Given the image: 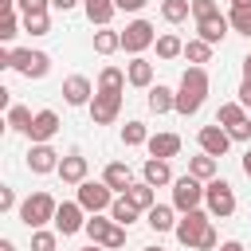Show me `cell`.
<instances>
[{
	"mask_svg": "<svg viewBox=\"0 0 251 251\" xmlns=\"http://www.w3.org/2000/svg\"><path fill=\"white\" fill-rule=\"evenodd\" d=\"M75 200H78V204H82L90 216H98V212H110V204H114L118 196H114V188H110L106 180H82Z\"/></svg>",
	"mask_w": 251,
	"mask_h": 251,
	"instance_id": "8992f818",
	"label": "cell"
},
{
	"mask_svg": "<svg viewBox=\"0 0 251 251\" xmlns=\"http://www.w3.org/2000/svg\"><path fill=\"white\" fill-rule=\"evenodd\" d=\"M137 216H141V212L129 204V196H118V200L110 204V220H114V224H122V227H129Z\"/></svg>",
	"mask_w": 251,
	"mask_h": 251,
	"instance_id": "484cf974",
	"label": "cell"
},
{
	"mask_svg": "<svg viewBox=\"0 0 251 251\" xmlns=\"http://www.w3.org/2000/svg\"><path fill=\"white\" fill-rule=\"evenodd\" d=\"M55 133H59V114H55V110H39L35 122H31V129H27L31 145H51Z\"/></svg>",
	"mask_w": 251,
	"mask_h": 251,
	"instance_id": "4fadbf2b",
	"label": "cell"
},
{
	"mask_svg": "<svg viewBox=\"0 0 251 251\" xmlns=\"http://www.w3.org/2000/svg\"><path fill=\"white\" fill-rule=\"evenodd\" d=\"M59 161H63V157H59L51 145H31V149H27V169L39 173V176H43V173H59Z\"/></svg>",
	"mask_w": 251,
	"mask_h": 251,
	"instance_id": "5bb4252c",
	"label": "cell"
},
{
	"mask_svg": "<svg viewBox=\"0 0 251 251\" xmlns=\"http://www.w3.org/2000/svg\"><path fill=\"white\" fill-rule=\"evenodd\" d=\"M118 47H122V31H110V27L94 31V51L98 55H114Z\"/></svg>",
	"mask_w": 251,
	"mask_h": 251,
	"instance_id": "f546056e",
	"label": "cell"
},
{
	"mask_svg": "<svg viewBox=\"0 0 251 251\" xmlns=\"http://www.w3.org/2000/svg\"><path fill=\"white\" fill-rule=\"evenodd\" d=\"M102 247H106V251H118V247H126V227H122V224H114V227H110V235L102 239Z\"/></svg>",
	"mask_w": 251,
	"mask_h": 251,
	"instance_id": "60d3db41",
	"label": "cell"
},
{
	"mask_svg": "<svg viewBox=\"0 0 251 251\" xmlns=\"http://www.w3.org/2000/svg\"><path fill=\"white\" fill-rule=\"evenodd\" d=\"M102 180H106L114 192H126V188L133 184V173H129V165H122V161H110V165H106V173H102Z\"/></svg>",
	"mask_w": 251,
	"mask_h": 251,
	"instance_id": "603a6c76",
	"label": "cell"
},
{
	"mask_svg": "<svg viewBox=\"0 0 251 251\" xmlns=\"http://www.w3.org/2000/svg\"><path fill=\"white\" fill-rule=\"evenodd\" d=\"M227 24H231V31H239V35L251 39V8H231Z\"/></svg>",
	"mask_w": 251,
	"mask_h": 251,
	"instance_id": "d590c367",
	"label": "cell"
},
{
	"mask_svg": "<svg viewBox=\"0 0 251 251\" xmlns=\"http://www.w3.org/2000/svg\"><path fill=\"white\" fill-rule=\"evenodd\" d=\"M208 227H212V220H208V212H200V208H196V212H184V216L176 220V231H173V235H176V243H180V247H188V251H196Z\"/></svg>",
	"mask_w": 251,
	"mask_h": 251,
	"instance_id": "5b68a950",
	"label": "cell"
},
{
	"mask_svg": "<svg viewBox=\"0 0 251 251\" xmlns=\"http://www.w3.org/2000/svg\"><path fill=\"white\" fill-rule=\"evenodd\" d=\"M192 16H196V24L200 20H212V16H220V4L216 0H192Z\"/></svg>",
	"mask_w": 251,
	"mask_h": 251,
	"instance_id": "ab89813d",
	"label": "cell"
},
{
	"mask_svg": "<svg viewBox=\"0 0 251 251\" xmlns=\"http://www.w3.org/2000/svg\"><path fill=\"white\" fill-rule=\"evenodd\" d=\"M161 16L169 24H184L192 16V0H161Z\"/></svg>",
	"mask_w": 251,
	"mask_h": 251,
	"instance_id": "4316f807",
	"label": "cell"
},
{
	"mask_svg": "<svg viewBox=\"0 0 251 251\" xmlns=\"http://www.w3.org/2000/svg\"><path fill=\"white\" fill-rule=\"evenodd\" d=\"M78 0H51V8H59V12H71Z\"/></svg>",
	"mask_w": 251,
	"mask_h": 251,
	"instance_id": "7dc6e473",
	"label": "cell"
},
{
	"mask_svg": "<svg viewBox=\"0 0 251 251\" xmlns=\"http://www.w3.org/2000/svg\"><path fill=\"white\" fill-rule=\"evenodd\" d=\"M184 59H188L192 67H204V63L212 59V43H204V39H188V43H184Z\"/></svg>",
	"mask_w": 251,
	"mask_h": 251,
	"instance_id": "1f68e13d",
	"label": "cell"
},
{
	"mask_svg": "<svg viewBox=\"0 0 251 251\" xmlns=\"http://www.w3.org/2000/svg\"><path fill=\"white\" fill-rule=\"evenodd\" d=\"M196 141H200V153H208V157H224L231 149V137H227L224 126H200Z\"/></svg>",
	"mask_w": 251,
	"mask_h": 251,
	"instance_id": "7c38bea8",
	"label": "cell"
},
{
	"mask_svg": "<svg viewBox=\"0 0 251 251\" xmlns=\"http://www.w3.org/2000/svg\"><path fill=\"white\" fill-rule=\"evenodd\" d=\"M114 4H118V12H141L149 0H114Z\"/></svg>",
	"mask_w": 251,
	"mask_h": 251,
	"instance_id": "f6af8a7d",
	"label": "cell"
},
{
	"mask_svg": "<svg viewBox=\"0 0 251 251\" xmlns=\"http://www.w3.org/2000/svg\"><path fill=\"white\" fill-rule=\"evenodd\" d=\"M227 31H231L227 16H212V20H200V24H196V39H204V43H212V47H216Z\"/></svg>",
	"mask_w": 251,
	"mask_h": 251,
	"instance_id": "ac0fdd59",
	"label": "cell"
},
{
	"mask_svg": "<svg viewBox=\"0 0 251 251\" xmlns=\"http://www.w3.org/2000/svg\"><path fill=\"white\" fill-rule=\"evenodd\" d=\"M220 251H243V243L239 239H227V243H220Z\"/></svg>",
	"mask_w": 251,
	"mask_h": 251,
	"instance_id": "c3c4849f",
	"label": "cell"
},
{
	"mask_svg": "<svg viewBox=\"0 0 251 251\" xmlns=\"http://www.w3.org/2000/svg\"><path fill=\"white\" fill-rule=\"evenodd\" d=\"M55 231H59V235L86 231V208H82L78 200H63L59 212H55Z\"/></svg>",
	"mask_w": 251,
	"mask_h": 251,
	"instance_id": "9c48e42d",
	"label": "cell"
},
{
	"mask_svg": "<svg viewBox=\"0 0 251 251\" xmlns=\"http://www.w3.org/2000/svg\"><path fill=\"white\" fill-rule=\"evenodd\" d=\"M94 94H98V90L90 86L86 75H67V78H63V102H67V106H90Z\"/></svg>",
	"mask_w": 251,
	"mask_h": 251,
	"instance_id": "8fae6325",
	"label": "cell"
},
{
	"mask_svg": "<svg viewBox=\"0 0 251 251\" xmlns=\"http://www.w3.org/2000/svg\"><path fill=\"white\" fill-rule=\"evenodd\" d=\"M239 122H247L243 106H239V102H224V106H220V114H216V126H224V129H235Z\"/></svg>",
	"mask_w": 251,
	"mask_h": 251,
	"instance_id": "83f0119b",
	"label": "cell"
},
{
	"mask_svg": "<svg viewBox=\"0 0 251 251\" xmlns=\"http://www.w3.org/2000/svg\"><path fill=\"white\" fill-rule=\"evenodd\" d=\"M31 122H35V114H31L27 106H12V110H8V129L27 133V129H31Z\"/></svg>",
	"mask_w": 251,
	"mask_h": 251,
	"instance_id": "836d02e7",
	"label": "cell"
},
{
	"mask_svg": "<svg viewBox=\"0 0 251 251\" xmlns=\"http://www.w3.org/2000/svg\"><path fill=\"white\" fill-rule=\"evenodd\" d=\"M118 114H122V94H114V90H98L94 102H90V122H94V126H110Z\"/></svg>",
	"mask_w": 251,
	"mask_h": 251,
	"instance_id": "30bf717a",
	"label": "cell"
},
{
	"mask_svg": "<svg viewBox=\"0 0 251 251\" xmlns=\"http://www.w3.org/2000/svg\"><path fill=\"white\" fill-rule=\"evenodd\" d=\"M122 196H129V204H133L137 212H149V208L157 204V192H153V184H145V180H133Z\"/></svg>",
	"mask_w": 251,
	"mask_h": 251,
	"instance_id": "7402d4cb",
	"label": "cell"
},
{
	"mask_svg": "<svg viewBox=\"0 0 251 251\" xmlns=\"http://www.w3.org/2000/svg\"><path fill=\"white\" fill-rule=\"evenodd\" d=\"M82 12H86V20H90L94 27H110L118 4H114V0H82Z\"/></svg>",
	"mask_w": 251,
	"mask_h": 251,
	"instance_id": "d6986e66",
	"label": "cell"
},
{
	"mask_svg": "<svg viewBox=\"0 0 251 251\" xmlns=\"http://www.w3.org/2000/svg\"><path fill=\"white\" fill-rule=\"evenodd\" d=\"M141 180H145V184H153V188H161V184H173L176 176H173L169 161H161V157H149V161L141 165Z\"/></svg>",
	"mask_w": 251,
	"mask_h": 251,
	"instance_id": "e0dca14e",
	"label": "cell"
},
{
	"mask_svg": "<svg viewBox=\"0 0 251 251\" xmlns=\"http://www.w3.org/2000/svg\"><path fill=\"white\" fill-rule=\"evenodd\" d=\"M12 71H20L24 78H43V75L51 71V55H47V51H31V47H24V51L12 55Z\"/></svg>",
	"mask_w": 251,
	"mask_h": 251,
	"instance_id": "ba28073f",
	"label": "cell"
},
{
	"mask_svg": "<svg viewBox=\"0 0 251 251\" xmlns=\"http://www.w3.org/2000/svg\"><path fill=\"white\" fill-rule=\"evenodd\" d=\"M149 110L153 114H169V110H176V90H169V86H149Z\"/></svg>",
	"mask_w": 251,
	"mask_h": 251,
	"instance_id": "cb8c5ba5",
	"label": "cell"
},
{
	"mask_svg": "<svg viewBox=\"0 0 251 251\" xmlns=\"http://www.w3.org/2000/svg\"><path fill=\"white\" fill-rule=\"evenodd\" d=\"M204 204H208V216H216V220H227L231 212H235V188L227 184V180H208L204 184Z\"/></svg>",
	"mask_w": 251,
	"mask_h": 251,
	"instance_id": "277c9868",
	"label": "cell"
},
{
	"mask_svg": "<svg viewBox=\"0 0 251 251\" xmlns=\"http://www.w3.org/2000/svg\"><path fill=\"white\" fill-rule=\"evenodd\" d=\"M200 204H204V180H196L192 173L176 176L173 180V208L184 216V212H196Z\"/></svg>",
	"mask_w": 251,
	"mask_h": 251,
	"instance_id": "3957f363",
	"label": "cell"
},
{
	"mask_svg": "<svg viewBox=\"0 0 251 251\" xmlns=\"http://www.w3.org/2000/svg\"><path fill=\"white\" fill-rule=\"evenodd\" d=\"M239 106H251V82H239Z\"/></svg>",
	"mask_w": 251,
	"mask_h": 251,
	"instance_id": "bcb514c9",
	"label": "cell"
},
{
	"mask_svg": "<svg viewBox=\"0 0 251 251\" xmlns=\"http://www.w3.org/2000/svg\"><path fill=\"white\" fill-rule=\"evenodd\" d=\"M59 180L63 184H82L86 180V157L82 153H67L59 161Z\"/></svg>",
	"mask_w": 251,
	"mask_h": 251,
	"instance_id": "2e32d148",
	"label": "cell"
},
{
	"mask_svg": "<svg viewBox=\"0 0 251 251\" xmlns=\"http://www.w3.org/2000/svg\"><path fill=\"white\" fill-rule=\"evenodd\" d=\"M227 137H231V141H251V118H247V122H239L235 129H227Z\"/></svg>",
	"mask_w": 251,
	"mask_h": 251,
	"instance_id": "7bdbcfd3",
	"label": "cell"
},
{
	"mask_svg": "<svg viewBox=\"0 0 251 251\" xmlns=\"http://www.w3.org/2000/svg\"><path fill=\"white\" fill-rule=\"evenodd\" d=\"M51 0H16V12L20 16H35V12H47Z\"/></svg>",
	"mask_w": 251,
	"mask_h": 251,
	"instance_id": "b9f144b4",
	"label": "cell"
},
{
	"mask_svg": "<svg viewBox=\"0 0 251 251\" xmlns=\"http://www.w3.org/2000/svg\"><path fill=\"white\" fill-rule=\"evenodd\" d=\"M243 82H251V55H243Z\"/></svg>",
	"mask_w": 251,
	"mask_h": 251,
	"instance_id": "681fc988",
	"label": "cell"
},
{
	"mask_svg": "<svg viewBox=\"0 0 251 251\" xmlns=\"http://www.w3.org/2000/svg\"><path fill=\"white\" fill-rule=\"evenodd\" d=\"M78 251H106V247H98V243H90V247H78Z\"/></svg>",
	"mask_w": 251,
	"mask_h": 251,
	"instance_id": "db71d44e",
	"label": "cell"
},
{
	"mask_svg": "<svg viewBox=\"0 0 251 251\" xmlns=\"http://www.w3.org/2000/svg\"><path fill=\"white\" fill-rule=\"evenodd\" d=\"M24 31H31V35H47V31H51V16H47V12L24 16Z\"/></svg>",
	"mask_w": 251,
	"mask_h": 251,
	"instance_id": "8d00e7d4",
	"label": "cell"
},
{
	"mask_svg": "<svg viewBox=\"0 0 251 251\" xmlns=\"http://www.w3.org/2000/svg\"><path fill=\"white\" fill-rule=\"evenodd\" d=\"M126 78H129V86H141V90H149V86H153V63H149L145 55L129 59V67H126Z\"/></svg>",
	"mask_w": 251,
	"mask_h": 251,
	"instance_id": "ffe728a7",
	"label": "cell"
},
{
	"mask_svg": "<svg viewBox=\"0 0 251 251\" xmlns=\"http://www.w3.org/2000/svg\"><path fill=\"white\" fill-rule=\"evenodd\" d=\"M145 149H149V157L169 161V157H176V153H180V137H176V133H153Z\"/></svg>",
	"mask_w": 251,
	"mask_h": 251,
	"instance_id": "44dd1931",
	"label": "cell"
},
{
	"mask_svg": "<svg viewBox=\"0 0 251 251\" xmlns=\"http://www.w3.org/2000/svg\"><path fill=\"white\" fill-rule=\"evenodd\" d=\"M55 243H59V231H47V227L31 231V251H55Z\"/></svg>",
	"mask_w": 251,
	"mask_h": 251,
	"instance_id": "74e56055",
	"label": "cell"
},
{
	"mask_svg": "<svg viewBox=\"0 0 251 251\" xmlns=\"http://www.w3.org/2000/svg\"><path fill=\"white\" fill-rule=\"evenodd\" d=\"M208 98V71L204 67H188L180 75V86H176V114L192 118Z\"/></svg>",
	"mask_w": 251,
	"mask_h": 251,
	"instance_id": "6da1fadb",
	"label": "cell"
},
{
	"mask_svg": "<svg viewBox=\"0 0 251 251\" xmlns=\"http://www.w3.org/2000/svg\"><path fill=\"white\" fill-rule=\"evenodd\" d=\"M141 251H161V247H141Z\"/></svg>",
	"mask_w": 251,
	"mask_h": 251,
	"instance_id": "11a10c76",
	"label": "cell"
},
{
	"mask_svg": "<svg viewBox=\"0 0 251 251\" xmlns=\"http://www.w3.org/2000/svg\"><path fill=\"white\" fill-rule=\"evenodd\" d=\"M145 224H149L157 235L176 231V208H173V204H153V208L145 212Z\"/></svg>",
	"mask_w": 251,
	"mask_h": 251,
	"instance_id": "9a60e30c",
	"label": "cell"
},
{
	"mask_svg": "<svg viewBox=\"0 0 251 251\" xmlns=\"http://www.w3.org/2000/svg\"><path fill=\"white\" fill-rule=\"evenodd\" d=\"M20 24H24V16H20V12H4V24H0V39L8 43V39L20 31Z\"/></svg>",
	"mask_w": 251,
	"mask_h": 251,
	"instance_id": "f35d334b",
	"label": "cell"
},
{
	"mask_svg": "<svg viewBox=\"0 0 251 251\" xmlns=\"http://www.w3.org/2000/svg\"><path fill=\"white\" fill-rule=\"evenodd\" d=\"M0 251H16V243L12 239H0Z\"/></svg>",
	"mask_w": 251,
	"mask_h": 251,
	"instance_id": "816d5d0a",
	"label": "cell"
},
{
	"mask_svg": "<svg viewBox=\"0 0 251 251\" xmlns=\"http://www.w3.org/2000/svg\"><path fill=\"white\" fill-rule=\"evenodd\" d=\"M55 212H59V204H55L51 192H31V196L20 204V220H24L31 231H39L43 224H55Z\"/></svg>",
	"mask_w": 251,
	"mask_h": 251,
	"instance_id": "7a4b0ae2",
	"label": "cell"
},
{
	"mask_svg": "<svg viewBox=\"0 0 251 251\" xmlns=\"http://www.w3.org/2000/svg\"><path fill=\"white\" fill-rule=\"evenodd\" d=\"M110 227H114V220H102V216H90V220H86V235H90V243H98V247H102V239L110 235Z\"/></svg>",
	"mask_w": 251,
	"mask_h": 251,
	"instance_id": "e575fe53",
	"label": "cell"
},
{
	"mask_svg": "<svg viewBox=\"0 0 251 251\" xmlns=\"http://www.w3.org/2000/svg\"><path fill=\"white\" fill-rule=\"evenodd\" d=\"M188 173L196 176V180H216V157H208V153H200V157H192L188 161Z\"/></svg>",
	"mask_w": 251,
	"mask_h": 251,
	"instance_id": "f1b7e54d",
	"label": "cell"
},
{
	"mask_svg": "<svg viewBox=\"0 0 251 251\" xmlns=\"http://www.w3.org/2000/svg\"><path fill=\"white\" fill-rule=\"evenodd\" d=\"M231 8H251V0H231Z\"/></svg>",
	"mask_w": 251,
	"mask_h": 251,
	"instance_id": "f5cc1de1",
	"label": "cell"
},
{
	"mask_svg": "<svg viewBox=\"0 0 251 251\" xmlns=\"http://www.w3.org/2000/svg\"><path fill=\"white\" fill-rule=\"evenodd\" d=\"M12 208H16V192L4 184V188H0V212H12Z\"/></svg>",
	"mask_w": 251,
	"mask_h": 251,
	"instance_id": "ee69618b",
	"label": "cell"
},
{
	"mask_svg": "<svg viewBox=\"0 0 251 251\" xmlns=\"http://www.w3.org/2000/svg\"><path fill=\"white\" fill-rule=\"evenodd\" d=\"M122 145H149V129H145V122H126L122 126Z\"/></svg>",
	"mask_w": 251,
	"mask_h": 251,
	"instance_id": "d6a6232c",
	"label": "cell"
},
{
	"mask_svg": "<svg viewBox=\"0 0 251 251\" xmlns=\"http://www.w3.org/2000/svg\"><path fill=\"white\" fill-rule=\"evenodd\" d=\"M176 55H184V43L173 35V31H165V35H157V59H176Z\"/></svg>",
	"mask_w": 251,
	"mask_h": 251,
	"instance_id": "4dcf8cb0",
	"label": "cell"
},
{
	"mask_svg": "<svg viewBox=\"0 0 251 251\" xmlns=\"http://www.w3.org/2000/svg\"><path fill=\"white\" fill-rule=\"evenodd\" d=\"M243 173L251 176V145H247V153H243Z\"/></svg>",
	"mask_w": 251,
	"mask_h": 251,
	"instance_id": "f907efd6",
	"label": "cell"
},
{
	"mask_svg": "<svg viewBox=\"0 0 251 251\" xmlns=\"http://www.w3.org/2000/svg\"><path fill=\"white\" fill-rule=\"evenodd\" d=\"M126 71H118V67H102L98 71V90H114V94H122L126 90Z\"/></svg>",
	"mask_w": 251,
	"mask_h": 251,
	"instance_id": "d4e9b609",
	"label": "cell"
},
{
	"mask_svg": "<svg viewBox=\"0 0 251 251\" xmlns=\"http://www.w3.org/2000/svg\"><path fill=\"white\" fill-rule=\"evenodd\" d=\"M157 43V31H153V24L149 20H129L126 24V31H122V51H129L133 59L145 51V47H153Z\"/></svg>",
	"mask_w": 251,
	"mask_h": 251,
	"instance_id": "52a82bcc",
	"label": "cell"
}]
</instances>
